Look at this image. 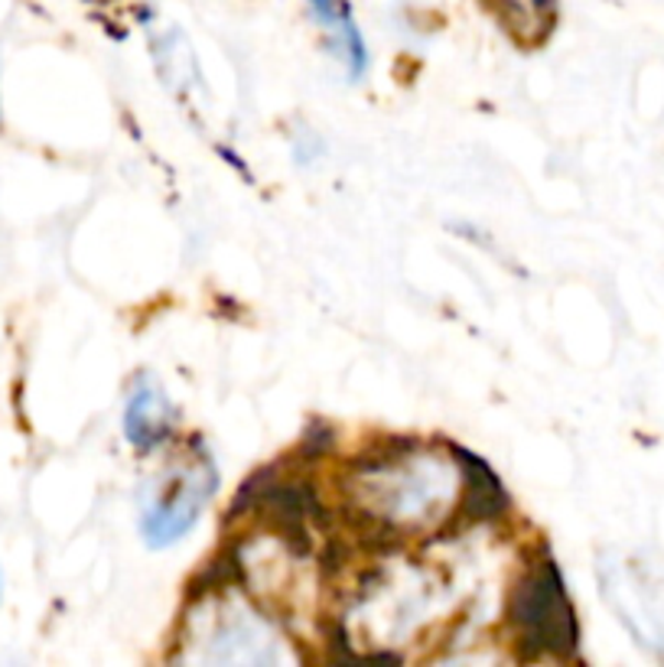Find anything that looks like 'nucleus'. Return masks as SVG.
Instances as JSON below:
<instances>
[{"label": "nucleus", "mask_w": 664, "mask_h": 667, "mask_svg": "<svg viewBox=\"0 0 664 667\" xmlns=\"http://www.w3.org/2000/svg\"><path fill=\"white\" fill-rule=\"evenodd\" d=\"M176 430V407L163 394V387L144 378L131 387L128 407H124V434L138 449H156L166 444Z\"/></svg>", "instance_id": "obj_4"}, {"label": "nucleus", "mask_w": 664, "mask_h": 667, "mask_svg": "<svg viewBox=\"0 0 664 667\" xmlns=\"http://www.w3.org/2000/svg\"><path fill=\"white\" fill-rule=\"evenodd\" d=\"M356 489L371 518L388 527H421L446 515L456 472L443 456H388L362 466Z\"/></svg>", "instance_id": "obj_1"}, {"label": "nucleus", "mask_w": 664, "mask_h": 667, "mask_svg": "<svg viewBox=\"0 0 664 667\" xmlns=\"http://www.w3.org/2000/svg\"><path fill=\"white\" fill-rule=\"evenodd\" d=\"M602 587H606V599L612 602L619 619L629 625V632L639 638V645L658 648L662 645V625H658L652 605L645 602V593L635 587V580L622 567H602Z\"/></svg>", "instance_id": "obj_5"}, {"label": "nucleus", "mask_w": 664, "mask_h": 667, "mask_svg": "<svg viewBox=\"0 0 664 667\" xmlns=\"http://www.w3.org/2000/svg\"><path fill=\"white\" fill-rule=\"evenodd\" d=\"M512 625L521 635V645L537 655H570L577 642L574 612L564 593L560 573L551 560L537 564L518 580L512 593Z\"/></svg>", "instance_id": "obj_3"}, {"label": "nucleus", "mask_w": 664, "mask_h": 667, "mask_svg": "<svg viewBox=\"0 0 664 667\" xmlns=\"http://www.w3.org/2000/svg\"><path fill=\"white\" fill-rule=\"evenodd\" d=\"M219 475L209 459H183L150 479L141 495V531L150 547L179 540L213 502Z\"/></svg>", "instance_id": "obj_2"}, {"label": "nucleus", "mask_w": 664, "mask_h": 667, "mask_svg": "<svg viewBox=\"0 0 664 667\" xmlns=\"http://www.w3.org/2000/svg\"><path fill=\"white\" fill-rule=\"evenodd\" d=\"M309 7L333 30L349 73L362 75V69H366V43H362V33H359V26L352 20L349 3L346 0H309Z\"/></svg>", "instance_id": "obj_6"}]
</instances>
